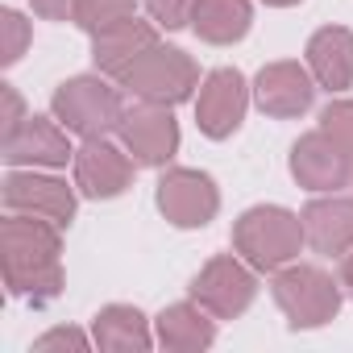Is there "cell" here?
<instances>
[{
    "mask_svg": "<svg viewBox=\"0 0 353 353\" xmlns=\"http://www.w3.org/2000/svg\"><path fill=\"white\" fill-rule=\"evenodd\" d=\"M63 241L59 225L26 212H9L0 225V262H5V287L9 295L50 303L63 291Z\"/></svg>",
    "mask_w": 353,
    "mask_h": 353,
    "instance_id": "1",
    "label": "cell"
},
{
    "mask_svg": "<svg viewBox=\"0 0 353 353\" xmlns=\"http://www.w3.org/2000/svg\"><path fill=\"white\" fill-rule=\"evenodd\" d=\"M303 245H307L303 221L291 208H279V204H258V208L241 212L237 225H233V250L254 270H270L274 274L279 266L295 262Z\"/></svg>",
    "mask_w": 353,
    "mask_h": 353,
    "instance_id": "2",
    "label": "cell"
},
{
    "mask_svg": "<svg viewBox=\"0 0 353 353\" xmlns=\"http://www.w3.org/2000/svg\"><path fill=\"white\" fill-rule=\"evenodd\" d=\"M121 88L141 100V104H162V108H174L192 100V92L200 88V67L188 50L179 46H150L125 75H121Z\"/></svg>",
    "mask_w": 353,
    "mask_h": 353,
    "instance_id": "3",
    "label": "cell"
},
{
    "mask_svg": "<svg viewBox=\"0 0 353 353\" xmlns=\"http://www.w3.org/2000/svg\"><path fill=\"white\" fill-rule=\"evenodd\" d=\"M50 112L63 121L67 133H75V137L88 141V137H108L112 129H121L125 100L100 75H75V79H67V83L54 88Z\"/></svg>",
    "mask_w": 353,
    "mask_h": 353,
    "instance_id": "4",
    "label": "cell"
},
{
    "mask_svg": "<svg viewBox=\"0 0 353 353\" xmlns=\"http://www.w3.org/2000/svg\"><path fill=\"white\" fill-rule=\"evenodd\" d=\"M270 295L283 307L291 328H320L341 312V279L332 283V274H324L320 266H303V262L279 266Z\"/></svg>",
    "mask_w": 353,
    "mask_h": 353,
    "instance_id": "5",
    "label": "cell"
},
{
    "mask_svg": "<svg viewBox=\"0 0 353 353\" xmlns=\"http://www.w3.org/2000/svg\"><path fill=\"white\" fill-rule=\"evenodd\" d=\"M154 204L174 229H204L221 212V192L212 174L192 166H170L154 188Z\"/></svg>",
    "mask_w": 353,
    "mask_h": 353,
    "instance_id": "6",
    "label": "cell"
},
{
    "mask_svg": "<svg viewBox=\"0 0 353 353\" xmlns=\"http://www.w3.org/2000/svg\"><path fill=\"white\" fill-rule=\"evenodd\" d=\"M192 299L216 320H237L258 299V270L241 254H221L192 279Z\"/></svg>",
    "mask_w": 353,
    "mask_h": 353,
    "instance_id": "7",
    "label": "cell"
},
{
    "mask_svg": "<svg viewBox=\"0 0 353 353\" xmlns=\"http://www.w3.org/2000/svg\"><path fill=\"white\" fill-rule=\"evenodd\" d=\"M75 188L88 200H117L133 188V158L125 145H112L108 137H88L75 150Z\"/></svg>",
    "mask_w": 353,
    "mask_h": 353,
    "instance_id": "8",
    "label": "cell"
},
{
    "mask_svg": "<svg viewBox=\"0 0 353 353\" xmlns=\"http://www.w3.org/2000/svg\"><path fill=\"white\" fill-rule=\"evenodd\" d=\"M5 208L9 212H26V216H42L59 229H67L75 221V192L54 179V174H38L34 166L21 170L13 166L5 174Z\"/></svg>",
    "mask_w": 353,
    "mask_h": 353,
    "instance_id": "9",
    "label": "cell"
},
{
    "mask_svg": "<svg viewBox=\"0 0 353 353\" xmlns=\"http://www.w3.org/2000/svg\"><path fill=\"white\" fill-rule=\"evenodd\" d=\"M250 108V88L245 75L237 67H216L204 83H200V100H196V125L204 137L225 141L241 129Z\"/></svg>",
    "mask_w": 353,
    "mask_h": 353,
    "instance_id": "10",
    "label": "cell"
},
{
    "mask_svg": "<svg viewBox=\"0 0 353 353\" xmlns=\"http://www.w3.org/2000/svg\"><path fill=\"white\" fill-rule=\"evenodd\" d=\"M121 145L137 166H166L179 150V121L162 104H137L121 117Z\"/></svg>",
    "mask_w": 353,
    "mask_h": 353,
    "instance_id": "11",
    "label": "cell"
},
{
    "mask_svg": "<svg viewBox=\"0 0 353 353\" xmlns=\"http://www.w3.org/2000/svg\"><path fill=\"white\" fill-rule=\"evenodd\" d=\"M291 174L307 192H341L353 183V158L324 129H312L291 145Z\"/></svg>",
    "mask_w": 353,
    "mask_h": 353,
    "instance_id": "12",
    "label": "cell"
},
{
    "mask_svg": "<svg viewBox=\"0 0 353 353\" xmlns=\"http://www.w3.org/2000/svg\"><path fill=\"white\" fill-rule=\"evenodd\" d=\"M254 100L266 117H279V121H291V117H303L316 100V79L307 67L283 59V63H266L254 79Z\"/></svg>",
    "mask_w": 353,
    "mask_h": 353,
    "instance_id": "13",
    "label": "cell"
},
{
    "mask_svg": "<svg viewBox=\"0 0 353 353\" xmlns=\"http://www.w3.org/2000/svg\"><path fill=\"white\" fill-rule=\"evenodd\" d=\"M0 154L9 166H67L75 150L59 117H26V125L9 137H0Z\"/></svg>",
    "mask_w": 353,
    "mask_h": 353,
    "instance_id": "14",
    "label": "cell"
},
{
    "mask_svg": "<svg viewBox=\"0 0 353 353\" xmlns=\"http://www.w3.org/2000/svg\"><path fill=\"white\" fill-rule=\"evenodd\" d=\"M150 46H158V26L129 17V21H121V26H112V30L92 38V63H96L100 75L121 79Z\"/></svg>",
    "mask_w": 353,
    "mask_h": 353,
    "instance_id": "15",
    "label": "cell"
},
{
    "mask_svg": "<svg viewBox=\"0 0 353 353\" xmlns=\"http://www.w3.org/2000/svg\"><path fill=\"white\" fill-rule=\"evenodd\" d=\"M303 237L316 254H349L353 250V200L349 196H320L303 212Z\"/></svg>",
    "mask_w": 353,
    "mask_h": 353,
    "instance_id": "16",
    "label": "cell"
},
{
    "mask_svg": "<svg viewBox=\"0 0 353 353\" xmlns=\"http://www.w3.org/2000/svg\"><path fill=\"white\" fill-rule=\"evenodd\" d=\"M307 71L320 88L345 92L353 88V30L345 26H324L307 38Z\"/></svg>",
    "mask_w": 353,
    "mask_h": 353,
    "instance_id": "17",
    "label": "cell"
},
{
    "mask_svg": "<svg viewBox=\"0 0 353 353\" xmlns=\"http://www.w3.org/2000/svg\"><path fill=\"white\" fill-rule=\"evenodd\" d=\"M212 341H216V316L208 307H200L196 299L162 307V316H158V345L162 349L196 353V349H208Z\"/></svg>",
    "mask_w": 353,
    "mask_h": 353,
    "instance_id": "18",
    "label": "cell"
},
{
    "mask_svg": "<svg viewBox=\"0 0 353 353\" xmlns=\"http://www.w3.org/2000/svg\"><path fill=\"white\" fill-rule=\"evenodd\" d=\"M254 26V5L250 0H196L192 13V30L196 38L212 42V46H233L250 34Z\"/></svg>",
    "mask_w": 353,
    "mask_h": 353,
    "instance_id": "19",
    "label": "cell"
},
{
    "mask_svg": "<svg viewBox=\"0 0 353 353\" xmlns=\"http://www.w3.org/2000/svg\"><path fill=\"white\" fill-rule=\"evenodd\" d=\"M92 341L100 349H112V353H129V349H150L154 336H150V320L133 307V303H108L96 312L92 320Z\"/></svg>",
    "mask_w": 353,
    "mask_h": 353,
    "instance_id": "20",
    "label": "cell"
},
{
    "mask_svg": "<svg viewBox=\"0 0 353 353\" xmlns=\"http://www.w3.org/2000/svg\"><path fill=\"white\" fill-rule=\"evenodd\" d=\"M129 17H137V0H79L71 21H75L83 34L96 38V34H104V30L129 21Z\"/></svg>",
    "mask_w": 353,
    "mask_h": 353,
    "instance_id": "21",
    "label": "cell"
},
{
    "mask_svg": "<svg viewBox=\"0 0 353 353\" xmlns=\"http://www.w3.org/2000/svg\"><path fill=\"white\" fill-rule=\"evenodd\" d=\"M0 34H5V42H0V63L13 67L26 54V46H30V21L17 9H5L0 13Z\"/></svg>",
    "mask_w": 353,
    "mask_h": 353,
    "instance_id": "22",
    "label": "cell"
},
{
    "mask_svg": "<svg viewBox=\"0 0 353 353\" xmlns=\"http://www.w3.org/2000/svg\"><path fill=\"white\" fill-rule=\"evenodd\" d=\"M320 129L353 158V100H332V104L320 112Z\"/></svg>",
    "mask_w": 353,
    "mask_h": 353,
    "instance_id": "23",
    "label": "cell"
},
{
    "mask_svg": "<svg viewBox=\"0 0 353 353\" xmlns=\"http://www.w3.org/2000/svg\"><path fill=\"white\" fill-rule=\"evenodd\" d=\"M141 5H145L150 21L162 30H183V26H192V13H196V0H141Z\"/></svg>",
    "mask_w": 353,
    "mask_h": 353,
    "instance_id": "24",
    "label": "cell"
},
{
    "mask_svg": "<svg viewBox=\"0 0 353 353\" xmlns=\"http://www.w3.org/2000/svg\"><path fill=\"white\" fill-rule=\"evenodd\" d=\"M0 100H5V125H0V137H9V133H17L21 125H26V104H21V96H17V88L13 83H0Z\"/></svg>",
    "mask_w": 353,
    "mask_h": 353,
    "instance_id": "25",
    "label": "cell"
},
{
    "mask_svg": "<svg viewBox=\"0 0 353 353\" xmlns=\"http://www.w3.org/2000/svg\"><path fill=\"white\" fill-rule=\"evenodd\" d=\"M34 349L38 353H46V349H88V336L79 328H50L34 341Z\"/></svg>",
    "mask_w": 353,
    "mask_h": 353,
    "instance_id": "26",
    "label": "cell"
},
{
    "mask_svg": "<svg viewBox=\"0 0 353 353\" xmlns=\"http://www.w3.org/2000/svg\"><path fill=\"white\" fill-rule=\"evenodd\" d=\"M30 5H34V13L46 17V21H71L79 0H30Z\"/></svg>",
    "mask_w": 353,
    "mask_h": 353,
    "instance_id": "27",
    "label": "cell"
},
{
    "mask_svg": "<svg viewBox=\"0 0 353 353\" xmlns=\"http://www.w3.org/2000/svg\"><path fill=\"white\" fill-rule=\"evenodd\" d=\"M341 287L353 295V250H349V254H341Z\"/></svg>",
    "mask_w": 353,
    "mask_h": 353,
    "instance_id": "28",
    "label": "cell"
},
{
    "mask_svg": "<svg viewBox=\"0 0 353 353\" xmlns=\"http://www.w3.org/2000/svg\"><path fill=\"white\" fill-rule=\"evenodd\" d=\"M262 5H270V9H291V5H299V0H262Z\"/></svg>",
    "mask_w": 353,
    "mask_h": 353,
    "instance_id": "29",
    "label": "cell"
}]
</instances>
